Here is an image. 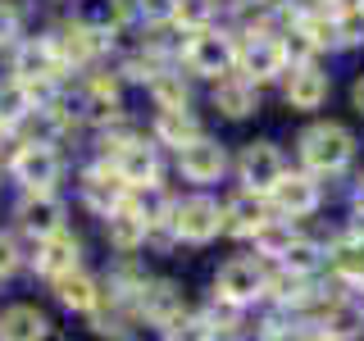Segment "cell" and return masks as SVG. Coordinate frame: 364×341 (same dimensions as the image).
I'll list each match as a JSON object with an SVG mask.
<instances>
[{"instance_id":"9c48e42d","label":"cell","mask_w":364,"mask_h":341,"mask_svg":"<svg viewBox=\"0 0 364 341\" xmlns=\"http://www.w3.org/2000/svg\"><path fill=\"white\" fill-rule=\"evenodd\" d=\"M228 168V151L223 141H214V136H191L187 146H178V173L187 182H196V187H210V182H219Z\"/></svg>"},{"instance_id":"4316f807","label":"cell","mask_w":364,"mask_h":341,"mask_svg":"<svg viewBox=\"0 0 364 341\" xmlns=\"http://www.w3.org/2000/svg\"><path fill=\"white\" fill-rule=\"evenodd\" d=\"M291 242H296L291 219H269V223L255 232V250H259L264 259H273V264H278V259L287 255V246H291Z\"/></svg>"},{"instance_id":"ac0fdd59","label":"cell","mask_w":364,"mask_h":341,"mask_svg":"<svg viewBox=\"0 0 364 341\" xmlns=\"http://www.w3.org/2000/svg\"><path fill=\"white\" fill-rule=\"evenodd\" d=\"M214 109L223 114V119H250V114L259 109V87L250 82V77H242V73H228V77H219L214 82Z\"/></svg>"},{"instance_id":"4fadbf2b","label":"cell","mask_w":364,"mask_h":341,"mask_svg":"<svg viewBox=\"0 0 364 341\" xmlns=\"http://www.w3.org/2000/svg\"><path fill=\"white\" fill-rule=\"evenodd\" d=\"M128 191L132 187L114 173V164H96V168L82 173V200H87V210L100 214V219L114 214V210H123V205H128Z\"/></svg>"},{"instance_id":"7a4b0ae2","label":"cell","mask_w":364,"mask_h":341,"mask_svg":"<svg viewBox=\"0 0 364 341\" xmlns=\"http://www.w3.org/2000/svg\"><path fill=\"white\" fill-rule=\"evenodd\" d=\"M214 296L237 310H250L269 296V264L259 255H232L214 273Z\"/></svg>"},{"instance_id":"2e32d148","label":"cell","mask_w":364,"mask_h":341,"mask_svg":"<svg viewBox=\"0 0 364 341\" xmlns=\"http://www.w3.org/2000/svg\"><path fill=\"white\" fill-rule=\"evenodd\" d=\"M0 341H50V314L32 301L0 310Z\"/></svg>"},{"instance_id":"484cf974","label":"cell","mask_w":364,"mask_h":341,"mask_svg":"<svg viewBox=\"0 0 364 341\" xmlns=\"http://www.w3.org/2000/svg\"><path fill=\"white\" fill-rule=\"evenodd\" d=\"M82 109H87V119H96V123L119 119V82H114V77H96V82L87 87Z\"/></svg>"},{"instance_id":"d590c367","label":"cell","mask_w":364,"mask_h":341,"mask_svg":"<svg viewBox=\"0 0 364 341\" xmlns=\"http://www.w3.org/2000/svg\"><path fill=\"white\" fill-rule=\"evenodd\" d=\"M333 14H364V0H328Z\"/></svg>"},{"instance_id":"d6986e66","label":"cell","mask_w":364,"mask_h":341,"mask_svg":"<svg viewBox=\"0 0 364 341\" xmlns=\"http://www.w3.org/2000/svg\"><path fill=\"white\" fill-rule=\"evenodd\" d=\"M18 219H23V232H32L41 242V237H50V232H60V227H64V205L55 200L50 191H32V196L23 200Z\"/></svg>"},{"instance_id":"ba28073f","label":"cell","mask_w":364,"mask_h":341,"mask_svg":"<svg viewBox=\"0 0 364 341\" xmlns=\"http://www.w3.org/2000/svg\"><path fill=\"white\" fill-rule=\"evenodd\" d=\"M323 205V191H318L314 173H282L278 187L269 191V210H278V219H310V214Z\"/></svg>"},{"instance_id":"6da1fadb","label":"cell","mask_w":364,"mask_h":341,"mask_svg":"<svg viewBox=\"0 0 364 341\" xmlns=\"http://www.w3.org/2000/svg\"><path fill=\"white\" fill-rule=\"evenodd\" d=\"M301 164L310 168L314 178H328V173H341V168L350 164V155H355V136H350L346 123H314V128L301 132Z\"/></svg>"},{"instance_id":"7402d4cb","label":"cell","mask_w":364,"mask_h":341,"mask_svg":"<svg viewBox=\"0 0 364 341\" xmlns=\"http://www.w3.org/2000/svg\"><path fill=\"white\" fill-rule=\"evenodd\" d=\"M191 136H200V123H196V114L191 109H159V119H155V141H164V146H187Z\"/></svg>"},{"instance_id":"74e56055","label":"cell","mask_w":364,"mask_h":341,"mask_svg":"<svg viewBox=\"0 0 364 341\" xmlns=\"http://www.w3.org/2000/svg\"><path fill=\"white\" fill-rule=\"evenodd\" d=\"M355 205H360V210H364V182H360V191H355Z\"/></svg>"},{"instance_id":"d6a6232c","label":"cell","mask_w":364,"mask_h":341,"mask_svg":"<svg viewBox=\"0 0 364 341\" xmlns=\"http://www.w3.org/2000/svg\"><path fill=\"white\" fill-rule=\"evenodd\" d=\"M151 96H155L159 109H187V87H182V77H173V73H155Z\"/></svg>"},{"instance_id":"9a60e30c","label":"cell","mask_w":364,"mask_h":341,"mask_svg":"<svg viewBox=\"0 0 364 341\" xmlns=\"http://www.w3.org/2000/svg\"><path fill=\"white\" fill-rule=\"evenodd\" d=\"M114 173H119L128 187H146V182H159V155H155V146L151 141H119L114 146Z\"/></svg>"},{"instance_id":"e575fe53","label":"cell","mask_w":364,"mask_h":341,"mask_svg":"<svg viewBox=\"0 0 364 341\" xmlns=\"http://www.w3.org/2000/svg\"><path fill=\"white\" fill-rule=\"evenodd\" d=\"M14 32H18V14H14L9 5H0V45L14 41Z\"/></svg>"},{"instance_id":"d4e9b609","label":"cell","mask_w":364,"mask_h":341,"mask_svg":"<svg viewBox=\"0 0 364 341\" xmlns=\"http://www.w3.org/2000/svg\"><path fill=\"white\" fill-rule=\"evenodd\" d=\"M77 23H87L96 37H114V32L128 23V5H123V0H91Z\"/></svg>"},{"instance_id":"5bb4252c","label":"cell","mask_w":364,"mask_h":341,"mask_svg":"<svg viewBox=\"0 0 364 341\" xmlns=\"http://www.w3.org/2000/svg\"><path fill=\"white\" fill-rule=\"evenodd\" d=\"M269 223V196H259V191H232V196L223 200V232L232 237H255L259 227Z\"/></svg>"},{"instance_id":"52a82bcc","label":"cell","mask_w":364,"mask_h":341,"mask_svg":"<svg viewBox=\"0 0 364 341\" xmlns=\"http://www.w3.org/2000/svg\"><path fill=\"white\" fill-rule=\"evenodd\" d=\"M237 173H242V187L269 196L278 187V178L287 173V159H282V151L273 141H246L242 155H237Z\"/></svg>"},{"instance_id":"83f0119b","label":"cell","mask_w":364,"mask_h":341,"mask_svg":"<svg viewBox=\"0 0 364 341\" xmlns=\"http://www.w3.org/2000/svg\"><path fill=\"white\" fill-rule=\"evenodd\" d=\"M282 55H287V68H296V64H314V55H318V37L310 28H305L301 18L291 23L287 32H282Z\"/></svg>"},{"instance_id":"3957f363","label":"cell","mask_w":364,"mask_h":341,"mask_svg":"<svg viewBox=\"0 0 364 341\" xmlns=\"http://www.w3.org/2000/svg\"><path fill=\"white\" fill-rule=\"evenodd\" d=\"M182 64L196 77H214V82H219V77L237 73V37L232 32H219V28L191 32L187 45H182Z\"/></svg>"},{"instance_id":"1f68e13d","label":"cell","mask_w":364,"mask_h":341,"mask_svg":"<svg viewBox=\"0 0 364 341\" xmlns=\"http://www.w3.org/2000/svg\"><path fill=\"white\" fill-rule=\"evenodd\" d=\"M278 264H282V269H291V273H301V278H314L318 264H323V255H318V246H314V242H301V237H296V242L287 246V255H282Z\"/></svg>"},{"instance_id":"7c38bea8","label":"cell","mask_w":364,"mask_h":341,"mask_svg":"<svg viewBox=\"0 0 364 341\" xmlns=\"http://www.w3.org/2000/svg\"><path fill=\"white\" fill-rule=\"evenodd\" d=\"M60 73H64V60H60V50H55V41H28L14 55V77L23 87H32V91L55 82Z\"/></svg>"},{"instance_id":"4dcf8cb0","label":"cell","mask_w":364,"mask_h":341,"mask_svg":"<svg viewBox=\"0 0 364 341\" xmlns=\"http://www.w3.org/2000/svg\"><path fill=\"white\" fill-rule=\"evenodd\" d=\"M164 341H214V323L205 314H191V310H182L173 323L164 328Z\"/></svg>"},{"instance_id":"f546056e","label":"cell","mask_w":364,"mask_h":341,"mask_svg":"<svg viewBox=\"0 0 364 341\" xmlns=\"http://www.w3.org/2000/svg\"><path fill=\"white\" fill-rule=\"evenodd\" d=\"M32 96H37V91H32V87H23L18 77L0 87V128H9V123L28 119V114L37 109V105H32Z\"/></svg>"},{"instance_id":"30bf717a","label":"cell","mask_w":364,"mask_h":341,"mask_svg":"<svg viewBox=\"0 0 364 341\" xmlns=\"http://www.w3.org/2000/svg\"><path fill=\"white\" fill-rule=\"evenodd\" d=\"M328 91H333V82H328V73L318 64H296L282 73V100L296 114H314L328 100Z\"/></svg>"},{"instance_id":"5b68a950","label":"cell","mask_w":364,"mask_h":341,"mask_svg":"<svg viewBox=\"0 0 364 341\" xmlns=\"http://www.w3.org/2000/svg\"><path fill=\"white\" fill-rule=\"evenodd\" d=\"M237 68L250 82H273L287 73V55H282V37H273L264 28H250L246 41H237Z\"/></svg>"},{"instance_id":"cb8c5ba5","label":"cell","mask_w":364,"mask_h":341,"mask_svg":"<svg viewBox=\"0 0 364 341\" xmlns=\"http://www.w3.org/2000/svg\"><path fill=\"white\" fill-rule=\"evenodd\" d=\"M50 41H55V50H60L64 68L68 64H87L91 55L100 50V37L87 28V23H73V28H64V37H50Z\"/></svg>"},{"instance_id":"e0dca14e","label":"cell","mask_w":364,"mask_h":341,"mask_svg":"<svg viewBox=\"0 0 364 341\" xmlns=\"http://www.w3.org/2000/svg\"><path fill=\"white\" fill-rule=\"evenodd\" d=\"M82 259V242H77L68 227H60V232H50V237H41V250H37V273L41 278H64V273H73V269H82L77 264Z\"/></svg>"},{"instance_id":"44dd1931","label":"cell","mask_w":364,"mask_h":341,"mask_svg":"<svg viewBox=\"0 0 364 341\" xmlns=\"http://www.w3.org/2000/svg\"><path fill=\"white\" fill-rule=\"evenodd\" d=\"M100 282L96 278H87L82 269H73V273H64V278H55V301L64 305V310H73V314H91L100 305Z\"/></svg>"},{"instance_id":"f1b7e54d","label":"cell","mask_w":364,"mask_h":341,"mask_svg":"<svg viewBox=\"0 0 364 341\" xmlns=\"http://www.w3.org/2000/svg\"><path fill=\"white\" fill-rule=\"evenodd\" d=\"M168 23L187 32H200L214 23V0H168Z\"/></svg>"},{"instance_id":"8fae6325","label":"cell","mask_w":364,"mask_h":341,"mask_svg":"<svg viewBox=\"0 0 364 341\" xmlns=\"http://www.w3.org/2000/svg\"><path fill=\"white\" fill-rule=\"evenodd\" d=\"M14 178L23 182L28 191H50L60 182V155H55L50 141H28L18 146L14 155Z\"/></svg>"},{"instance_id":"ffe728a7","label":"cell","mask_w":364,"mask_h":341,"mask_svg":"<svg viewBox=\"0 0 364 341\" xmlns=\"http://www.w3.org/2000/svg\"><path fill=\"white\" fill-rule=\"evenodd\" d=\"M323 264L333 269L341 287H364V237H341L323 255Z\"/></svg>"},{"instance_id":"277c9868","label":"cell","mask_w":364,"mask_h":341,"mask_svg":"<svg viewBox=\"0 0 364 341\" xmlns=\"http://www.w3.org/2000/svg\"><path fill=\"white\" fill-rule=\"evenodd\" d=\"M168 232L187 246H210L223 232V205L210 196H182L168 210Z\"/></svg>"},{"instance_id":"8992f818","label":"cell","mask_w":364,"mask_h":341,"mask_svg":"<svg viewBox=\"0 0 364 341\" xmlns=\"http://www.w3.org/2000/svg\"><path fill=\"white\" fill-rule=\"evenodd\" d=\"M182 310H187V296H182V287L168 282V278H146V287L136 291V301H132V318L159 328V332H164Z\"/></svg>"},{"instance_id":"603a6c76","label":"cell","mask_w":364,"mask_h":341,"mask_svg":"<svg viewBox=\"0 0 364 341\" xmlns=\"http://www.w3.org/2000/svg\"><path fill=\"white\" fill-rule=\"evenodd\" d=\"M105 237H109V242L123 250V255H132V250L141 246V242H146V237H151V232H146V223L136 219V214L128 210V205H123V210L105 214Z\"/></svg>"},{"instance_id":"836d02e7","label":"cell","mask_w":364,"mask_h":341,"mask_svg":"<svg viewBox=\"0 0 364 341\" xmlns=\"http://www.w3.org/2000/svg\"><path fill=\"white\" fill-rule=\"evenodd\" d=\"M18 264H23V255H18L14 237L0 232V278H14V269H18Z\"/></svg>"},{"instance_id":"8d00e7d4","label":"cell","mask_w":364,"mask_h":341,"mask_svg":"<svg viewBox=\"0 0 364 341\" xmlns=\"http://www.w3.org/2000/svg\"><path fill=\"white\" fill-rule=\"evenodd\" d=\"M350 105H355V114L364 119V73L355 77V87H350Z\"/></svg>"}]
</instances>
